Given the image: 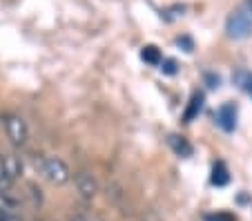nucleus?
<instances>
[{
  "label": "nucleus",
  "instance_id": "obj_6",
  "mask_svg": "<svg viewBox=\"0 0 252 221\" xmlns=\"http://www.w3.org/2000/svg\"><path fill=\"white\" fill-rule=\"evenodd\" d=\"M5 170H7V174H9L11 181H16V179H20V174H23V161H20L16 154H7L5 157Z\"/></svg>",
  "mask_w": 252,
  "mask_h": 221
},
{
  "label": "nucleus",
  "instance_id": "obj_3",
  "mask_svg": "<svg viewBox=\"0 0 252 221\" xmlns=\"http://www.w3.org/2000/svg\"><path fill=\"white\" fill-rule=\"evenodd\" d=\"M252 32V16L246 11H239L228 20V34L232 38H246Z\"/></svg>",
  "mask_w": 252,
  "mask_h": 221
},
{
  "label": "nucleus",
  "instance_id": "obj_13",
  "mask_svg": "<svg viewBox=\"0 0 252 221\" xmlns=\"http://www.w3.org/2000/svg\"><path fill=\"white\" fill-rule=\"evenodd\" d=\"M161 72H165V74H176V63H174V61H163V63H161Z\"/></svg>",
  "mask_w": 252,
  "mask_h": 221
},
{
  "label": "nucleus",
  "instance_id": "obj_16",
  "mask_svg": "<svg viewBox=\"0 0 252 221\" xmlns=\"http://www.w3.org/2000/svg\"><path fill=\"white\" fill-rule=\"evenodd\" d=\"M69 221H90V219H87V217H83V215H71Z\"/></svg>",
  "mask_w": 252,
  "mask_h": 221
},
{
  "label": "nucleus",
  "instance_id": "obj_5",
  "mask_svg": "<svg viewBox=\"0 0 252 221\" xmlns=\"http://www.w3.org/2000/svg\"><path fill=\"white\" fill-rule=\"evenodd\" d=\"M217 121H219V125L225 132H232L234 127H237V110H234V105L221 107L219 114H217Z\"/></svg>",
  "mask_w": 252,
  "mask_h": 221
},
{
  "label": "nucleus",
  "instance_id": "obj_4",
  "mask_svg": "<svg viewBox=\"0 0 252 221\" xmlns=\"http://www.w3.org/2000/svg\"><path fill=\"white\" fill-rule=\"evenodd\" d=\"M74 183H76V190L83 199H94L96 192H98V181L94 179L92 172H78Z\"/></svg>",
  "mask_w": 252,
  "mask_h": 221
},
{
  "label": "nucleus",
  "instance_id": "obj_11",
  "mask_svg": "<svg viewBox=\"0 0 252 221\" xmlns=\"http://www.w3.org/2000/svg\"><path fill=\"white\" fill-rule=\"evenodd\" d=\"M14 210H16V201L14 199H9V194L7 192H0V217L14 215Z\"/></svg>",
  "mask_w": 252,
  "mask_h": 221
},
{
  "label": "nucleus",
  "instance_id": "obj_15",
  "mask_svg": "<svg viewBox=\"0 0 252 221\" xmlns=\"http://www.w3.org/2000/svg\"><path fill=\"white\" fill-rule=\"evenodd\" d=\"M243 87H246V92H248V94H250V96H252V76H248V78H246V83H243Z\"/></svg>",
  "mask_w": 252,
  "mask_h": 221
},
{
  "label": "nucleus",
  "instance_id": "obj_10",
  "mask_svg": "<svg viewBox=\"0 0 252 221\" xmlns=\"http://www.w3.org/2000/svg\"><path fill=\"white\" fill-rule=\"evenodd\" d=\"M170 143H172V148H174V152H176V154H181V157H190V154H192V148H190V143H188L186 139L172 136Z\"/></svg>",
  "mask_w": 252,
  "mask_h": 221
},
{
  "label": "nucleus",
  "instance_id": "obj_2",
  "mask_svg": "<svg viewBox=\"0 0 252 221\" xmlns=\"http://www.w3.org/2000/svg\"><path fill=\"white\" fill-rule=\"evenodd\" d=\"M5 127H7V136L11 139V143L14 145H25L27 143L29 130H27V123H25L23 116H18V114L5 116Z\"/></svg>",
  "mask_w": 252,
  "mask_h": 221
},
{
  "label": "nucleus",
  "instance_id": "obj_17",
  "mask_svg": "<svg viewBox=\"0 0 252 221\" xmlns=\"http://www.w3.org/2000/svg\"><path fill=\"white\" fill-rule=\"evenodd\" d=\"M90 221H103L100 217H90Z\"/></svg>",
  "mask_w": 252,
  "mask_h": 221
},
{
  "label": "nucleus",
  "instance_id": "obj_9",
  "mask_svg": "<svg viewBox=\"0 0 252 221\" xmlns=\"http://www.w3.org/2000/svg\"><path fill=\"white\" fill-rule=\"evenodd\" d=\"M201 105H203V96H201V94H194V96H192V101H190V107H188V112H186V123H190V121L199 114Z\"/></svg>",
  "mask_w": 252,
  "mask_h": 221
},
{
  "label": "nucleus",
  "instance_id": "obj_1",
  "mask_svg": "<svg viewBox=\"0 0 252 221\" xmlns=\"http://www.w3.org/2000/svg\"><path fill=\"white\" fill-rule=\"evenodd\" d=\"M43 174L52 183H56V186H63V183H67L71 179V172H69V168H67V163L63 159H58V157H49V159H45Z\"/></svg>",
  "mask_w": 252,
  "mask_h": 221
},
{
  "label": "nucleus",
  "instance_id": "obj_8",
  "mask_svg": "<svg viewBox=\"0 0 252 221\" xmlns=\"http://www.w3.org/2000/svg\"><path fill=\"white\" fill-rule=\"evenodd\" d=\"M228 170H225V165L223 163H217L214 165V170H212V183L214 186H225L228 183Z\"/></svg>",
  "mask_w": 252,
  "mask_h": 221
},
{
  "label": "nucleus",
  "instance_id": "obj_7",
  "mask_svg": "<svg viewBox=\"0 0 252 221\" xmlns=\"http://www.w3.org/2000/svg\"><path fill=\"white\" fill-rule=\"evenodd\" d=\"M141 58L145 63H150V65H158V63H161V52H158L154 45H148V47H143Z\"/></svg>",
  "mask_w": 252,
  "mask_h": 221
},
{
  "label": "nucleus",
  "instance_id": "obj_14",
  "mask_svg": "<svg viewBox=\"0 0 252 221\" xmlns=\"http://www.w3.org/2000/svg\"><path fill=\"white\" fill-rule=\"evenodd\" d=\"M208 221H234V217L228 215V212H219V215H214V217H208Z\"/></svg>",
  "mask_w": 252,
  "mask_h": 221
},
{
  "label": "nucleus",
  "instance_id": "obj_12",
  "mask_svg": "<svg viewBox=\"0 0 252 221\" xmlns=\"http://www.w3.org/2000/svg\"><path fill=\"white\" fill-rule=\"evenodd\" d=\"M11 183L14 181L9 179V174L5 170V157H0V192H9Z\"/></svg>",
  "mask_w": 252,
  "mask_h": 221
}]
</instances>
